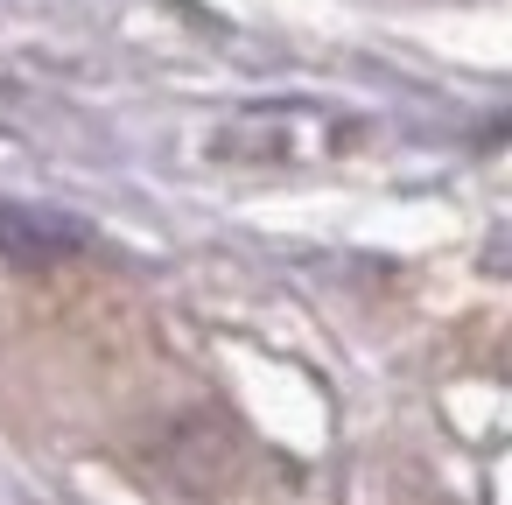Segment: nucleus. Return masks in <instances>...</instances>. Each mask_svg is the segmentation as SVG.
<instances>
[{"label": "nucleus", "mask_w": 512, "mask_h": 505, "mask_svg": "<svg viewBox=\"0 0 512 505\" xmlns=\"http://www.w3.org/2000/svg\"><path fill=\"white\" fill-rule=\"evenodd\" d=\"M337 141H351V127L330 120V113H316V106H288V113L281 106H253L246 120H232L218 134V148L232 162H260V169H274V162H316Z\"/></svg>", "instance_id": "1"}, {"label": "nucleus", "mask_w": 512, "mask_h": 505, "mask_svg": "<svg viewBox=\"0 0 512 505\" xmlns=\"http://www.w3.org/2000/svg\"><path fill=\"white\" fill-rule=\"evenodd\" d=\"M78 246H85V225L57 211H29V204H0V260L8 267H57Z\"/></svg>", "instance_id": "2"}]
</instances>
